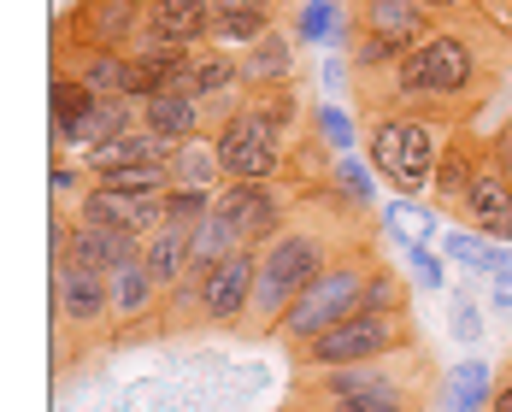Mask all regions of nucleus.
Instances as JSON below:
<instances>
[{"instance_id": "f257e3e1", "label": "nucleus", "mask_w": 512, "mask_h": 412, "mask_svg": "<svg viewBox=\"0 0 512 412\" xmlns=\"http://www.w3.org/2000/svg\"><path fill=\"white\" fill-rule=\"evenodd\" d=\"M501 59H512V42L501 30H489L483 18H448L395 71L354 83V106L359 118L383 106H407V112H430L448 124H471L477 106L501 83Z\"/></svg>"}, {"instance_id": "f03ea898", "label": "nucleus", "mask_w": 512, "mask_h": 412, "mask_svg": "<svg viewBox=\"0 0 512 412\" xmlns=\"http://www.w3.org/2000/svg\"><path fill=\"white\" fill-rule=\"evenodd\" d=\"M436 389L442 377L424 348L342 371H295V401H312L324 412H424Z\"/></svg>"}, {"instance_id": "7ed1b4c3", "label": "nucleus", "mask_w": 512, "mask_h": 412, "mask_svg": "<svg viewBox=\"0 0 512 412\" xmlns=\"http://www.w3.org/2000/svg\"><path fill=\"white\" fill-rule=\"evenodd\" d=\"M359 124H365L359 154L371 159L377 183H389L401 201H430L436 159L454 142V124H448V118H430V112H407V106L365 112Z\"/></svg>"}, {"instance_id": "20e7f679", "label": "nucleus", "mask_w": 512, "mask_h": 412, "mask_svg": "<svg viewBox=\"0 0 512 412\" xmlns=\"http://www.w3.org/2000/svg\"><path fill=\"white\" fill-rule=\"evenodd\" d=\"M418 348V330H412V312H371L359 307L354 318L330 324L324 336H312L301 348H289L295 371H342V365H371L389 360V354H407Z\"/></svg>"}, {"instance_id": "39448f33", "label": "nucleus", "mask_w": 512, "mask_h": 412, "mask_svg": "<svg viewBox=\"0 0 512 412\" xmlns=\"http://www.w3.org/2000/svg\"><path fill=\"white\" fill-rule=\"evenodd\" d=\"M377 236L371 242H354L348 254L336 259L318 283H312L307 295L295 301V307L283 312V324H277V342H289V348H301L312 336H324L330 324H342V318H354L359 301H365V277H371V265H377Z\"/></svg>"}, {"instance_id": "423d86ee", "label": "nucleus", "mask_w": 512, "mask_h": 412, "mask_svg": "<svg viewBox=\"0 0 512 412\" xmlns=\"http://www.w3.org/2000/svg\"><path fill=\"white\" fill-rule=\"evenodd\" d=\"M53 277V336L59 348H118V318H112V277L59 265Z\"/></svg>"}, {"instance_id": "0eeeda50", "label": "nucleus", "mask_w": 512, "mask_h": 412, "mask_svg": "<svg viewBox=\"0 0 512 412\" xmlns=\"http://www.w3.org/2000/svg\"><path fill=\"white\" fill-rule=\"evenodd\" d=\"M212 148H218V165L230 183H289L295 177V154L277 130H265L254 112H230L218 130H212Z\"/></svg>"}, {"instance_id": "6e6552de", "label": "nucleus", "mask_w": 512, "mask_h": 412, "mask_svg": "<svg viewBox=\"0 0 512 412\" xmlns=\"http://www.w3.org/2000/svg\"><path fill=\"white\" fill-rule=\"evenodd\" d=\"M142 36H148V6L142 0H71L53 24V48L136 53Z\"/></svg>"}, {"instance_id": "1a4fd4ad", "label": "nucleus", "mask_w": 512, "mask_h": 412, "mask_svg": "<svg viewBox=\"0 0 512 412\" xmlns=\"http://www.w3.org/2000/svg\"><path fill=\"white\" fill-rule=\"evenodd\" d=\"M307 195H318V189H301V183H224L212 212L236 230L242 248H265L307 206Z\"/></svg>"}, {"instance_id": "9d476101", "label": "nucleus", "mask_w": 512, "mask_h": 412, "mask_svg": "<svg viewBox=\"0 0 512 412\" xmlns=\"http://www.w3.org/2000/svg\"><path fill=\"white\" fill-rule=\"evenodd\" d=\"M142 259V236H124V230H101V224H77L65 212L48 218V271L59 265H83V271H124Z\"/></svg>"}, {"instance_id": "9b49d317", "label": "nucleus", "mask_w": 512, "mask_h": 412, "mask_svg": "<svg viewBox=\"0 0 512 412\" xmlns=\"http://www.w3.org/2000/svg\"><path fill=\"white\" fill-rule=\"evenodd\" d=\"M254 289H259V248H236V254L218 259V265L206 271V289H201L206 330L242 336V324H248V312H254Z\"/></svg>"}, {"instance_id": "f8f14e48", "label": "nucleus", "mask_w": 512, "mask_h": 412, "mask_svg": "<svg viewBox=\"0 0 512 412\" xmlns=\"http://www.w3.org/2000/svg\"><path fill=\"white\" fill-rule=\"evenodd\" d=\"M348 12H354V36H377L401 53H412L424 36L442 30V18L424 0H348Z\"/></svg>"}, {"instance_id": "ddd939ff", "label": "nucleus", "mask_w": 512, "mask_h": 412, "mask_svg": "<svg viewBox=\"0 0 512 412\" xmlns=\"http://www.w3.org/2000/svg\"><path fill=\"white\" fill-rule=\"evenodd\" d=\"M454 224H465V230H477V236L512 248V177L495 165V154H483V165H477V177H471V189H465L460 212H454Z\"/></svg>"}, {"instance_id": "4468645a", "label": "nucleus", "mask_w": 512, "mask_h": 412, "mask_svg": "<svg viewBox=\"0 0 512 412\" xmlns=\"http://www.w3.org/2000/svg\"><path fill=\"white\" fill-rule=\"evenodd\" d=\"M159 312H165V283L136 259L124 271H112V318H118V342L159 336Z\"/></svg>"}, {"instance_id": "2eb2a0df", "label": "nucleus", "mask_w": 512, "mask_h": 412, "mask_svg": "<svg viewBox=\"0 0 512 412\" xmlns=\"http://www.w3.org/2000/svg\"><path fill=\"white\" fill-rule=\"evenodd\" d=\"M301 0H212V48L248 53L254 42H265L277 24L295 18Z\"/></svg>"}, {"instance_id": "dca6fc26", "label": "nucleus", "mask_w": 512, "mask_h": 412, "mask_svg": "<svg viewBox=\"0 0 512 412\" xmlns=\"http://www.w3.org/2000/svg\"><path fill=\"white\" fill-rule=\"evenodd\" d=\"M489 154V136L477 130V124H454V142L442 148L436 159V183H430V206H442L448 218L460 212L465 189H471V177H477V165Z\"/></svg>"}, {"instance_id": "f3484780", "label": "nucleus", "mask_w": 512, "mask_h": 412, "mask_svg": "<svg viewBox=\"0 0 512 412\" xmlns=\"http://www.w3.org/2000/svg\"><path fill=\"white\" fill-rule=\"evenodd\" d=\"M142 48H212V0H154Z\"/></svg>"}, {"instance_id": "a211bd4d", "label": "nucleus", "mask_w": 512, "mask_h": 412, "mask_svg": "<svg viewBox=\"0 0 512 412\" xmlns=\"http://www.w3.org/2000/svg\"><path fill=\"white\" fill-rule=\"evenodd\" d=\"M171 154H177V142H165V136H154L148 124H136V130H124L118 142H106V148H95V154H83V165H89V177H112V171L171 165Z\"/></svg>"}, {"instance_id": "6ab92c4d", "label": "nucleus", "mask_w": 512, "mask_h": 412, "mask_svg": "<svg viewBox=\"0 0 512 412\" xmlns=\"http://www.w3.org/2000/svg\"><path fill=\"white\" fill-rule=\"evenodd\" d=\"M242 71H248V89H277V83H301V36L289 24H277L265 42L242 53Z\"/></svg>"}, {"instance_id": "aec40b11", "label": "nucleus", "mask_w": 512, "mask_h": 412, "mask_svg": "<svg viewBox=\"0 0 512 412\" xmlns=\"http://www.w3.org/2000/svg\"><path fill=\"white\" fill-rule=\"evenodd\" d=\"M136 124H142V101H130V95H101V101L89 106V118L71 130L65 154H95V148L118 142V136L136 130Z\"/></svg>"}, {"instance_id": "412c9836", "label": "nucleus", "mask_w": 512, "mask_h": 412, "mask_svg": "<svg viewBox=\"0 0 512 412\" xmlns=\"http://www.w3.org/2000/svg\"><path fill=\"white\" fill-rule=\"evenodd\" d=\"M95 101H101V95H95L83 77H71V71H59V65L48 71V142H53V154H65L71 130L89 118Z\"/></svg>"}, {"instance_id": "4be33fe9", "label": "nucleus", "mask_w": 512, "mask_h": 412, "mask_svg": "<svg viewBox=\"0 0 512 412\" xmlns=\"http://www.w3.org/2000/svg\"><path fill=\"white\" fill-rule=\"evenodd\" d=\"M289 30L301 36V48L348 53V42H354V12H348V0H301L295 18H289Z\"/></svg>"}, {"instance_id": "5701e85b", "label": "nucleus", "mask_w": 512, "mask_h": 412, "mask_svg": "<svg viewBox=\"0 0 512 412\" xmlns=\"http://www.w3.org/2000/svg\"><path fill=\"white\" fill-rule=\"evenodd\" d=\"M495 371L489 360H477V354H465L460 365H448V377H442V389H436V407L430 412H489L495 401Z\"/></svg>"}, {"instance_id": "b1692460", "label": "nucleus", "mask_w": 512, "mask_h": 412, "mask_svg": "<svg viewBox=\"0 0 512 412\" xmlns=\"http://www.w3.org/2000/svg\"><path fill=\"white\" fill-rule=\"evenodd\" d=\"M142 124L165 136V142H195V136H212V124H206V106L195 95H154V101H142Z\"/></svg>"}, {"instance_id": "393cba45", "label": "nucleus", "mask_w": 512, "mask_h": 412, "mask_svg": "<svg viewBox=\"0 0 512 412\" xmlns=\"http://www.w3.org/2000/svg\"><path fill=\"white\" fill-rule=\"evenodd\" d=\"M142 265H148L159 283L171 289V283H177V277H183V271L195 265V230H189V224H171V218H165L154 236H142Z\"/></svg>"}, {"instance_id": "a878e982", "label": "nucleus", "mask_w": 512, "mask_h": 412, "mask_svg": "<svg viewBox=\"0 0 512 412\" xmlns=\"http://www.w3.org/2000/svg\"><path fill=\"white\" fill-rule=\"evenodd\" d=\"M242 89H248V71H242V53L236 48H201L195 53V77H189V95H195V101L242 95Z\"/></svg>"}, {"instance_id": "bb28decb", "label": "nucleus", "mask_w": 512, "mask_h": 412, "mask_svg": "<svg viewBox=\"0 0 512 412\" xmlns=\"http://www.w3.org/2000/svg\"><path fill=\"white\" fill-rule=\"evenodd\" d=\"M171 189H224L230 177H224V165H218V148H212V136H195V142H177V154H171Z\"/></svg>"}, {"instance_id": "cd10ccee", "label": "nucleus", "mask_w": 512, "mask_h": 412, "mask_svg": "<svg viewBox=\"0 0 512 412\" xmlns=\"http://www.w3.org/2000/svg\"><path fill=\"white\" fill-rule=\"evenodd\" d=\"M359 307L371 312H412V283L401 277V265L395 259H377L371 265V277H365V301Z\"/></svg>"}, {"instance_id": "c85d7f7f", "label": "nucleus", "mask_w": 512, "mask_h": 412, "mask_svg": "<svg viewBox=\"0 0 512 412\" xmlns=\"http://www.w3.org/2000/svg\"><path fill=\"white\" fill-rule=\"evenodd\" d=\"M89 183H95V177H89V165H83V159H71V165H65V154H53V171H48L53 212H65V218H71V212H77V201L89 195Z\"/></svg>"}, {"instance_id": "c756f323", "label": "nucleus", "mask_w": 512, "mask_h": 412, "mask_svg": "<svg viewBox=\"0 0 512 412\" xmlns=\"http://www.w3.org/2000/svg\"><path fill=\"white\" fill-rule=\"evenodd\" d=\"M318 136L330 142V154H354V142H365V124H359L348 106L318 101Z\"/></svg>"}, {"instance_id": "7c9ffc66", "label": "nucleus", "mask_w": 512, "mask_h": 412, "mask_svg": "<svg viewBox=\"0 0 512 412\" xmlns=\"http://www.w3.org/2000/svg\"><path fill=\"white\" fill-rule=\"evenodd\" d=\"M336 189L348 195V201H359V206H377V171H371V159L365 154H336Z\"/></svg>"}, {"instance_id": "2f4dec72", "label": "nucleus", "mask_w": 512, "mask_h": 412, "mask_svg": "<svg viewBox=\"0 0 512 412\" xmlns=\"http://www.w3.org/2000/svg\"><path fill=\"white\" fill-rule=\"evenodd\" d=\"M448 336L460 348H477L483 342V307H477V295H465V289L448 295Z\"/></svg>"}, {"instance_id": "473e14b6", "label": "nucleus", "mask_w": 512, "mask_h": 412, "mask_svg": "<svg viewBox=\"0 0 512 412\" xmlns=\"http://www.w3.org/2000/svg\"><path fill=\"white\" fill-rule=\"evenodd\" d=\"M401 254H407L412 265V283L418 289H448V271H442V248H430V242H412V236H401Z\"/></svg>"}, {"instance_id": "72a5a7b5", "label": "nucleus", "mask_w": 512, "mask_h": 412, "mask_svg": "<svg viewBox=\"0 0 512 412\" xmlns=\"http://www.w3.org/2000/svg\"><path fill=\"white\" fill-rule=\"evenodd\" d=\"M212 206H218V195L212 189H165V218L171 224H201V218H212Z\"/></svg>"}, {"instance_id": "f704fd0d", "label": "nucleus", "mask_w": 512, "mask_h": 412, "mask_svg": "<svg viewBox=\"0 0 512 412\" xmlns=\"http://www.w3.org/2000/svg\"><path fill=\"white\" fill-rule=\"evenodd\" d=\"M106 189H118V195H165L171 189V171L165 165H148V171H112V177H95Z\"/></svg>"}, {"instance_id": "c9c22d12", "label": "nucleus", "mask_w": 512, "mask_h": 412, "mask_svg": "<svg viewBox=\"0 0 512 412\" xmlns=\"http://www.w3.org/2000/svg\"><path fill=\"white\" fill-rule=\"evenodd\" d=\"M489 154H495V165H501V171L512 177V112L501 118V124H495V136H489Z\"/></svg>"}, {"instance_id": "e433bc0d", "label": "nucleus", "mask_w": 512, "mask_h": 412, "mask_svg": "<svg viewBox=\"0 0 512 412\" xmlns=\"http://www.w3.org/2000/svg\"><path fill=\"white\" fill-rule=\"evenodd\" d=\"M424 6H430L442 24H448V18H477V0H424Z\"/></svg>"}, {"instance_id": "4c0bfd02", "label": "nucleus", "mask_w": 512, "mask_h": 412, "mask_svg": "<svg viewBox=\"0 0 512 412\" xmlns=\"http://www.w3.org/2000/svg\"><path fill=\"white\" fill-rule=\"evenodd\" d=\"M489 301L501 312H512V271H501V277H489Z\"/></svg>"}, {"instance_id": "58836bf2", "label": "nucleus", "mask_w": 512, "mask_h": 412, "mask_svg": "<svg viewBox=\"0 0 512 412\" xmlns=\"http://www.w3.org/2000/svg\"><path fill=\"white\" fill-rule=\"evenodd\" d=\"M489 412H512V377L501 371V383H495V401H489Z\"/></svg>"}, {"instance_id": "ea45409f", "label": "nucleus", "mask_w": 512, "mask_h": 412, "mask_svg": "<svg viewBox=\"0 0 512 412\" xmlns=\"http://www.w3.org/2000/svg\"><path fill=\"white\" fill-rule=\"evenodd\" d=\"M277 412H324V407H312V401H295V395H289V401H283Z\"/></svg>"}, {"instance_id": "a19ab883", "label": "nucleus", "mask_w": 512, "mask_h": 412, "mask_svg": "<svg viewBox=\"0 0 512 412\" xmlns=\"http://www.w3.org/2000/svg\"><path fill=\"white\" fill-rule=\"evenodd\" d=\"M507 377H512V354H507Z\"/></svg>"}, {"instance_id": "79ce46f5", "label": "nucleus", "mask_w": 512, "mask_h": 412, "mask_svg": "<svg viewBox=\"0 0 512 412\" xmlns=\"http://www.w3.org/2000/svg\"><path fill=\"white\" fill-rule=\"evenodd\" d=\"M142 6H154V0H142Z\"/></svg>"}]
</instances>
